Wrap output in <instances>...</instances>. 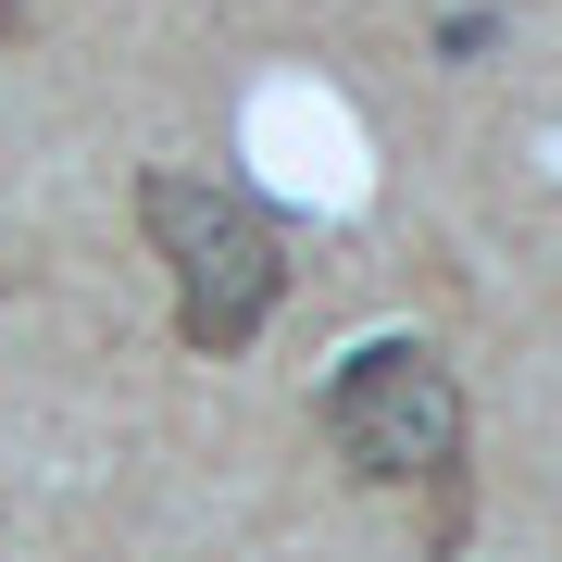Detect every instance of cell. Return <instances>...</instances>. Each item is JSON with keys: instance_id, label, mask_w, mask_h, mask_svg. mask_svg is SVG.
<instances>
[{"instance_id": "6da1fadb", "label": "cell", "mask_w": 562, "mask_h": 562, "mask_svg": "<svg viewBox=\"0 0 562 562\" xmlns=\"http://www.w3.org/2000/svg\"><path fill=\"white\" fill-rule=\"evenodd\" d=\"M138 225L176 262V338L238 362L288 301V238L262 225V201H238L213 176H138Z\"/></svg>"}, {"instance_id": "7a4b0ae2", "label": "cell", "mask_w": 562, "mask_h": 562, "mask_svg": "<svg viewBox=\"0 0 562 562\" xmlns=\"http://www.w3.org/2000/svg\"><path fill=\"white\" fill-rule=\"evenodd\" d=\"M325 438L362 487H438L462 475V387L425 338H362L325 387Z\"/></svg>"}, {"instance_id": "3957f363", "label": "cell", "mask_w": 562, "mask_h": 562, "mask_svg": "<svg viewBox=\"0 0 562 562\" xmlns=\"http://www.w3.org/2000/svg\"><path fill=\"white\" fill-rule=\"evenodd\" d=\"M0 38H25V0H0Z\"/></svg>"}]
</instances>
